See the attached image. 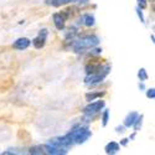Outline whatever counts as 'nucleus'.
Instances as JSON below:
<instances>
[{
	"instance_id": "nucleus-1",
	"label": "nucleus",
	"mask_w": 155,
	"mask_h": 155,
	"mask_svg": "<svg viewBox=\"0 0 155 155\" xmlns=\"http://www.w3.org/2000/svg\"><path fill=\"white\" fill-rule=\"evenodd\" d=\"M72 50L74 52L80 54V52H83L86 50H89L94 46L98 45L99 42V38L96 36V35H86V36H82L78 40H72Z\"/></svg>"
},
{
	"instance_id": "nucleus-2",
	"label": "nucleus",
	"mask_w": 155,
	"mask_h": 155,
	"mask_svg": "<svg viewBox=\"0 0 155 155\" xmlns=\"http://www.w3.org/2000/svg\"><path fill=\"white\" fill-rule=\"evenodd\" d=\"M68 135L71 137V139L73 140V143L76 144H83L86 140H88L89 138L92 137L91 130L84 127V125H76L72 130L68 133Z\"/></svg>"
},
{
	"instance_id": "nucleus-3",
	"label": "nucleus",
	"mask_w": 155,
	"mask_h": 155,
	"mask_svg": "<svg viewBox=\"0 0 155 155\" xmlns=\"http://www.w3.org/2000/svg\"><path fill=\"white\" fill-rule=\"evenodd\" d=\"M110 70H112V66H110L109 63L104 64V66L101 68V71H98L97 73L87 74V77H86V83H87V84H91V86H94V84H98V83L103 82V80H104L106 77L109 74Z\"/></svg>"
},
{
	"instance_id": "nucleus-4",
	"label": "nucleus",
	"mask_w": 155,
	"mask_h": 155,
	"mask_svg": "<svg viewBox=\"0 0 155 155\" xmlns=\"http://www.w3.org/2000/svg\"><path fill=\"white\" fill-rule=\"evenodd\" d=\"M106 103L104 101H96V102H91L89 104L83 109V113H84V118L87 119H93L96 115L101 112L102 108H104Z\"/></svg>"
},
{
	"instance_id": "nucleus-5",
	"label": "nucleus",
	"mask_w": 155,
	"mask_h": 155,
	"mask_svg": "<svg viewBox=\"0 0 155 155\" xmlns=\"http://www.w3.org/2000/svg\"><path fill=\"white\" fill-rule=\"evenodd\" d=\"M47 35H48V31L46 29H42L40 30V32H38V35L32 40V45L35 46V48L37 50H40L45 46L46 44V38H47Z\"/></svg>"
},
{
	"instance_id": "nucleus-6",
	"label": "nucleus",
	"mask_w": 155,
	"mask_h": 155,
	"mask_svg": "<svg viewBox=\"0 0 155 155\" xmlns=\"http://www.w3.org/2000/svg\"><path fill=\"white\" fill-rule=\"evenodd\" d=\"M44 150L46 154H52V155H64L67 154L66 148H61V147H56V145H51V144H45L42 145Z\"/></svg>"
},
{
	"instance_id": "nucleus-7",
	"label": "nucleus",
	"mask_w": 155,
	"mask_h": 155,
	"mask_svg": "<svg viewBox=\"0 0 155 155\" xmlns=\"http://www.w3.org/2000/svg\"><path fill=\"white\" fill-rule=\"evenodd\" d=\"M102 67L103 66H102V63L99 61H97V60H89V62L86 64L84 70H86L87 74H92V73H97L98 71H101Z\"/></svg>"
},
{
	"instance_id": "nucleus-8",
	"label": "nucleus",
	"mask_w": 155,
	"mask_h": 155,
	"mask_svg": "<svg viewBox=\"0 0 155 155\" xmlns=\"http://www.w3.org/2000/svg\"><path fill=\"white\" fill-rule=\"evenodd\" d=\"M30 45H31V41L29 40L28 37H20V38H18L14 44H12V48L24 51V50H26Z\"/></svg>"
},
{
	"instance_id": "nucleus-9",
	"label": "nucleus",
	"mask_w": 155,
	"mask_h": 155,
	"mask_svg": "<svg viewBox=\"0 0 155 155\" xmlns=\"http://www.w3.org/2000/svg\"><path fill=\"white\" fill-rule=\"evenodd\" d=\"M52 19H54V24H55V26L57 30H63L64 29V18L62 16L61 12H55V14L52 15Z\"/></svg>"
},
{
	"instance_id": "nucleus-10",
	"label": "nucleus",
	"mask_w": 155,
	"mask_h": 155,
	"mask_svg": "<svg viewBox=\"0 0 155 155\" xmlns=\"http://www.w3.org/2000/svg\"><path fill=\"white\" fill-rule=\"evenodd\" d=\"M138 117H139V113H138V112H130V113H129L127 117H125V119H124V127H125V128L133 127V124L135 123V120H137Z\"/></svg>"
},
{
	"instance_id": "nucleus-11",
	"label": "nucleus",
	"mask_w": 155,
	"mask_h": 155,
	"mask_svg": "<svg viewBox=\"0 0 155 155\" xmlns=\"http://www.w3.org/2000/svg\"><path fill=\"white\" fill-rule=\"evenodd\" d=\"M104 150H106L107 154H115V153L119 151V144L115 143V141H110V143H108L106 145Z\"/></svg>"
},
{
	"instance_id": "nucleus-12",
	"label": "nucleus",
	"mask_w": 155,
	"mask_h": 155,
	"mask_svg": "<svg viewBox=\"0 0 155 155\" xmlns=\"http://www.w3.org/2000/svg\"><path fill=\"white\" fill-rule=\"evenodd\" d=\"M82 20H83V25L86 26L91 28L96 24V20H94V16L92 14H86V15H82Z\"/></svg>"
},
{
	"instance_id": "nucleus-13",
	"label": "nucleus",
	"mask_w": 155,
	"mask_h": 155,
	"mask_svg": "<svg viewBox=\"0 0 155 155\" xmlns=\"http://www.w3.org/2000/svg\"><path fill=\"white\" fill-rule=\"evenodd\" d=\"M74 0H46L47 5H52V6H62L64 4L68 3H73Z\"/></svg>"
},
{
	"instance_id": "nucleus-14",
	"label": "nucleus",
	"mask_w": 155,
	"mask_h": 155,
	"mask_svg": "<svg viewBox=\"0 0 155 155\" xmlns=\"http://www.w3.org/2000/svg\"><path fill=\"white\" fill-rule=\"evenodd\" d=\"M106 92H91V93H87L86 94V99L88 102H91V101H96L97 98H101L102 96H104Z\"/></svg>"
},
{
	"instance_id": "nucleus-15",
	"label": "nucleus",
	"mask_w": 155,
	"mask_h": 155,
	"mask_svg": "<svg viewBox=\"0 0 155 155\" xmlns=\"http://www.w3.org/2000/svg\"><path fill=\"white\" fill-rule=\"evenodd\" d=\"M29 153L32 155H40V154H45V150H44V147L41 145H35L29 149Z\"/></svg>"
},
{
	"instance_id": "nucleus-16",
	"label": "nucleus",
	"mask_w": 155,
	"mask_h": 155,
	"mask_svg": "<svg viewBox=\"0 0 155 155\" xmlns=\"http://www.w3.org/2000/svg\"><path fill=\"white\" fill-rule=\"evenodd\" d=\"M138 77H139V80L141 81V82H145L147 80H148V73H147V71H145V68H140L139 70V72H138Z\"/></svg>"
},
{
	"instance_id": "nucleus-17",
	"label": "nucleus",
	"mask_w": 155,
	"mask_h": 155,
	"mask_svg": "<svg viewBox=\"0 0 155 155\" xmlns=\"http://www.w3.org/2000/svg\"><path fill=\"white\" fill-rule=\"evenodd\" d=\"M143 114H139V117L137 118V120H135V123L133 124V127H134V129H135V132H138L139 129L141 128V123H143Z\"/></svg>"
},
{
	"instance_id": "nucleus-18",
	"label": "nucleus",
	"mask_w": 155,
	"mask_h": 155,
	"mask_svg": "<svg viewBox=\"0 0 155 155\" xmlns=\"http://www.w3.org/2000/svg\"><path fill=\"white\" fill-rule=\"evenodd\" d=\"M108 120H109V110L108 109H104V112H103V114H102V125L106 127L107 123H108Z\"/></svg>"
},
{
	"instance_id": "nucleus-19",
	"label": "nucleus",
	"mask_w": 155,
	"mask_h": 155,
	"mask_svg": "<svg viewBox=\"0 0 155 155\" xmlns=\"http://www.w3.org/2000/svg\"><path fill=\"white\" fill-rule=\"evenodd\" d=\"M137 2H138V8H140L141 10L145 9V8H147V5H148L147 0H137Z\"/></svg>"
},
{
	"instance_id": "nucleus-20",
	"label": "nucleus",
	"mask_w": 155,
	"mask_h": 155,
	"mask_svg": "<svg viewBox=\"0 0 155 155\" xmlns=\"http://www.w3.org/2000/svg\"><path fill=\"white\" fill-rule=\"evenodd\" d=\"M155 89L154 88H150V89H148V92H147V97L148 98H151V99H154L155 98Z\"/></svg>"
},
{
	"instance_id": "nucleus-21",
	"label": "nucleus",
	"mask_w": 155,
	"mask_h": 155,
	"mask_svg": "<svg viewBox=\"0 0 155 155\" xmlns=\"http://www.w3.org/2000/svg\"><path fill=\"white\" fill-rule=\"evenodd\" d=\"M137 12H138V16H139L140 21H141V22H145L144 15H143V12H141V9H140V8H138V9H137Z\"/></svg>"
},
{
	"instance_id": "nucleus-22",
	"label": "nucleus",
	"mask_w": 155,
	"mask_h": 155,
	"mask_svg": "<svg viewBox=\"0 0 155 155\" xmlns=\"http://www.w3.org/2000/svg\"><path fill=\"white\" fill-rule=\"evenodd\" d=\"M124 129H125V127L123 125V127H117V128H115V130H117L118 133H123V132H124Z\"/></svg>"
},
{
	"instance_id": "nucleus-23",
	"label": "nucleus",
	"mask_w": 155,
	"mask_h": 155,
	"mask_svg": "<svg viewBox=\"0 0 155 155\" xmlns=\"http://www.w3.org/2000/svg\"><path fill=\"white\" fill-rule=\"evenodd\" d=\"M76 3H80V4H86V3H88L89 0H74Z\"/></svg>"
},
{
	"instance_id": "nucleus-24",
	"label": "nucleus",
	"mask_w": 155,
	"mask_h": 155,
	"mask_svg": "<svg viewBox=\"0 0 155 155\" xmlns=\"http://www.w3.org/2000/svg\"><path fill=\"white\" fill-rule=\"evenodd\" d=\"M128 141H129V139H123V141L120 143V145H123V147H127V144H128Z\"/></svg>"
},
{
	"instance_id": "nucleus-25",
	"label": "nucleus",
	"mask_w": 155,
	"mask_h": 155,
	"mask_svg": "<svg viewBox=\"0 0 155 155\" xmlns=\"http://www.w3.org/2000/svg\"><path fill=\"white\" fill-rule=\"evenodd\" d=\"M139 88H141V89H144V84L141 83V84H139Z\"/></svg>"
}]
</instances>
